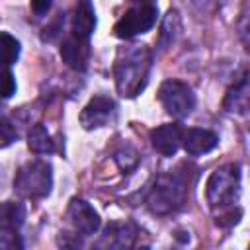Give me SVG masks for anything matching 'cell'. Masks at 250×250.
<instances>
[{
    "label": "cell",
    "instance_id": "cell-1",
    "mask_svg": "<svg viewBox=\"0 0 250 250\" xmlns=\"http://www.w3.org/2000/svg\"><path fill=\"white\" fill-rule=\"evenodd\" d=\"M152 66V51L145 43H129L117 49L113 61V78L119 96L135 98L148 82V72Z\"/></svg>",
    "mask_w": 250,
    "mask_h": 250
},
{
    "label": "cell",
    "instance_id": "cell-2",
    "mask_svg": "<svg viewBox=\"0 0 250 250\" xmlns=\"http://www.w3.org/2000/svg\"><path fill=\"white\" fill-rule=\"evenodd\" d=\"M189 189H191L189 166L180 164L174 170H168L156 178L154 186L146 195V205L154 215L160 217L172 215L188 203Z\"/></svg>",
    "mask_w": 250,
    "mask_h": 250
},
{
    "label": "cell",
    "instance_id": "cell-3",
    "mask_svg": "<svg viewBox=\"0 0 250 250\" xmlns=\"http://www.w3.org/2000/svg\"><path fill=\"white\" fill-rule=\"evenodd\" d=\"M240 195V168L236 162L223 164L211 172L205 184V197L215 213L236 207Z\"/></svg>",
    "mask_w": 250,
    "mask_h": 250
},
{
    "label": "cell",
    "instance_id": "cell-4",
    "mask_svg": "<svg viewBox=\"0 0 250 250\" xmlns=\"http://www.w3.org/2000/svg\"><path fill=\"white\" fill-rule=\"evenodd\" d=\"M53 188V168L47 160L31 158L23 162L14 178V191L23 199H43Z\"/></svg>",
    "mask_w": 250,
    "mask_h": 250
},
{
    "label": "cell",
    "instance_id": "cell-5",
    "mask_svg": "<svg viewBox=\"0 0 250 250\" xmlns=\"http://www.w3.org/2000/svg\"><path fill=\"white\" fill-rule=\"evenodd\" d=\"M158 102L162 104L164 111L176 119L188 117L195 107V94L191 86L182 80L168 78L158 88Z\"/></svg>",
    "mask_w": 250,
    "mask_h": 250
},
{
    "label": "cell",
    "instance_id": "cell-6",
    "mask_svg": "<svg viewBox=\"0 0 250 250\" xmlns=\"http://www.w3.org/2000/svg\"><path fill=\"white\" fill-rule=\"evenodd\" d=\"M158 18L156 4H135L113 25V33L119 39H133L154 27Z\"/></svg>",
    "mask_w": 250,
    "mask_h": 250
},
{
    "label": "cell",
    "instance_id": "cell-7",
    "mask_svg": "<svg viewBox=\"0 0 250 250\" xmlns=\"http://www.w3.org/2000/svg\"><path fill=\"white\" fill-rule=\"evenodd\" d=\"M66 219L72 225V229L76 232H80L82 236L96 234L98 229H100V225H102V219H100L98 211L86 199H82V197H72L68 201Z\"/></svg>",
    "mask_w": 250,
    "mask_h": 250
},
{
    "label": "cell",
    "instance_id": "cell-8",
    "mask_svg": "<svg viewBox=\"0 0 250 250\" xmlns=\"http://www.w3.org/2000/svg\"><path fill=\"white\" fill-rule=\"evenodd\" d=\"M115 115V102L109 96H94L80 111V125L86 131L105 127Z\"/></svg>",
    "mask_w": 250,
    "mask_h": 250
},
{
    "label": "cell",
    "instance_id": "cell-9",
    "mask_svg": "<svg viewBox=\"0 0 250 250\" xmlns=\"http://www.w3.org/2000/svg\"><path fill=\"white\" fill-rule=\"evenodd\" d=\"M61 59L64 64H68L76 72L86 70L88 59H90V39H82L70 33L61 45Z\"/></svg>",
    "mask_w": 250,
    "mask_h": 250
},
{
    "label": "cell",
    "instance_id": "cell-10",
    "mask_svg": "<svg viewBox=\"0 0 250 250\" xmlns=\"http://www.w3.org/2000/svg\"><path fill=\"white\" fill-rule=\"evenodd\" d=\"M184 127L180 123H164L150 131V145L162 156H174L182 145Z\"/></svg>",
    "mask_w": 250,
    "mask_h": 250
},
{
    "label": "cell",
    "instance_id": "cell-11",
    "mask_svg": "<svg viewBox=\"0 0 250 250\" xmlns=\"http://www.w3.org/2000/svg\"><path fill=\"white\" fill-rule=\"evenodd\" d=\"M182 145L184 150L191 156H201L211 152L213 148H217L219 145V137L215 131L211 129H201V127H191L188 131H184L182 135Z\"/></svg>",
    "mask_w": 250,
    "mask_h": 250
},
{
    "label": "cell",
    "instance_id": "cell-12",
    "mask_svg": "<svg viewBox=\"0 0 250 250\" xmlns=\"http://www.w3.org/2000/svg\"><path fill=\"white\" fill-rule=\"evenodd\" d=\"M139 230L133 223H109L104 229V234L98 242V246L105 248H131L135 244Z\"/></svg>",
    "mask_w": 250,
    "mask_h": 250
},
{
    "label": "cell",
    "instance_id": "cell-13",
    "mask_svg": "<svg viewBox=\"0 0 250 250\" xmlns=\"http://www.w3.org/2000/svg\"><path fill=\"white\" fill-rule=\"evenodd\" d=\"M96 10L92 0H78L72 12V33L82 37V39H90V35L96 29Z\"/></svg>",
    "mask_w": 250,
    "mask_h": 250
},
{
    "label": "cell",
    "instance_id": "cell-14",
    "mask_svg": "<svg viewBox=\"0 0 250 250\" xmlns=\"http://www.w3.org/2000/svg\"><path fill=\"white\" fill-rule=\"evenodd\" d=\"M248 98H250V88H248V74L244 72L225 94L223 107L229 113L236 115H246L248 111Z\"/></svg>",
    "mask_w": 250,
    "mask_h": 250
},
{
    "label": "cell",
    "instance_id": "cell-15",
    "mask_svg": "<svg viewBox=\"0 0 250 250\" xmlns=\"http://www.w3.org/2000/svg\"><path fill=\"white\" fill-rule=\"evenodd\" d=\"M25 207L20 201H4L0 203V234L4 232H18L23 225Z\"/></svg>",
    "mask_w": 250,
    "mask_h": 250
},
{
    "label": "cell",
    "instance_id": "cell-16",
    "mask_svg": "<svg viewBox=\"0 0 250 250\" xmlns=\"http://www.w3.org/2000/svg\"><path fill=\"white\" fill-rule=\"evenodd\" d=\"M27 146L35 154H53L55 152V141L51 139L47 127L43 123H35L27 133Z\"/></svg>",
    "mask_w": 250,
    "mask_h": 250
},
{
    "label": "cell",
    "instance_id": "cell-17",
    "mask_svg": "<svg viewBox=\"0 0 250 250\" xmlns=\"http://www.w3.org/2000/svg\"><path fill=\"white\" fill-rule=\"evenodd\" d=\"M182 31V23H180V16L176 10H170L164 20H162V27H160V35H158V47L160 49H168L176 37Z\"/></svg>",
    "mask_w": 250,
    "mask_h": 250
},
{
    "label": "cell",
    "instance_id": "cell-18",
    "mask_svg": "<svg viewBox=\"0 0 250 250\" xmlns=\"http://www.w3.org/2000/svg\"><path fill=\"white\" fill-rule=\"evenodd\" d=\"M20 41L8 31H0V68L16 64V61L20 59Z\"/></svg>",
    "mask_w": 250,
    "mask_h": 250
},
{
    "label": "cell",
    "instance_id": "cell-19",
    "mask_svg": "<svg viewBox=\"0 0 250 250\" xmlns=\"http://www.w3.org/2000/svg\"><path fill=\"white\" fill-rule=\"evenodd\" d=\"M137 160H139V156H137V150H135V148H131L129 145L121 146V148L115 152V162H117V166H119L123 172L131 170V168L137 164Z\"/></svg>",
    "mask_w": 250,
    "mask_h": 250
},
{
    "label": "cell",
    "instance_id": "cell-20",
    "mask_svg": "<svg viewBox=\"0 0 250 250\" xmlns=\"http://www.w3.org/2000/svg\"><path fill=\"white\" fill-rule=\"evenodd\" d=\"M16 78L8 68H0V100H8L16 94Z\"/></svg>",
    "mask_w": 250,
    "mask_h": 250
},
{
    "label": "cell",
    "instance_id": "cell-21",
    "mask_svg": "<svg viewBox=\"0 0 250 250\" xmlns=\"http://www.w3.org/2000/svg\"><path fill=\"white\" fill-rule=\"evenodd\" d=\"M4 248H21V240L18 232H4L0 234V250Z\"/></svg>",
    "mask_w": 250,
    "mask_h": 250
},
{
    "label": "cell",
    "instance_id": "cell-22",
    "mask_svg": "<svg viewBox=\"0 0 250 250\" xmlns=\"http://www.w3.org/2000/svg\"><path fill=\"white\" fill-rule=\"evenodd\" d=\"M51 4H53V0H29L31 12L35 16H45L51 10Z\"/></svg>",
    "mask_w": 250,
    "mask_h": 250
},
{
    "label": "cell",
    "instance_id": "cell-23",
    "mask_svg": "<svg viewBox=\"0 0 250 250\" xmlns=\"http://www.w3.org/2000/svg\"><path fill=\"white\" fill-rule=\"evenodd\" d=\"M131 2H135V4H154L156 0H131Z\"/></svg>",
    "mask_w": 250,
    "mask_h": 250
}]
</instances>
